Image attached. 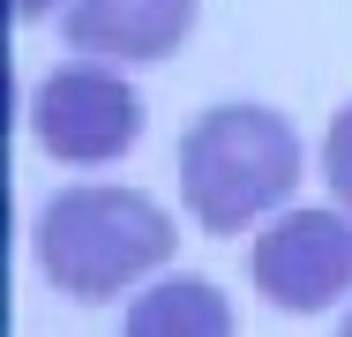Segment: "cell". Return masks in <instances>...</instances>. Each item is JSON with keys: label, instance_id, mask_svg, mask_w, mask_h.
<instances>
[{"label": "cell", "instance_id": "cell-1", "mask_svg": "<svg viewBox=\"0 0 352 337\" xmlns=\"http://www.w3.org/2000/svg\"><path fill=\"white\" fill-rule=\"evenodd\" d=\"M300 188V135L270 105H210L180 135V202L203 232H248Z\"/></svg>", "mask_w": 352, "mask_h": 337}, {"label": "cell", "instance_id": "cell-2", "mask_svg": "<svg viewBox=\"0 0 352 337\" xmlns=\"http://www.w3.org/2000/svg\"><path fill=\"white\" fill-rule=\"evenodd\" d=\"M180 232L142 188H60L38 210V270L68 300H113L142 270L173 263Z\"/></svg>", "mask_w": 352, "mask_h": 337}, {"label": "cell", "instance_id": "cell-3", "mask_svg": "<svg viewBox=\"0 0 352 337\" xmlns=\"http://www.w3.org/2000/svg\"><path fill=\"white\" fill-rule=\"evenodd\" d=\"M30 135L45 157L60 165H105V157H128L142 135V98L135 83L120 75V61H60L38 75L30 90Z\"/></svg>", "mask_w": 352, "mask_h": 337}, {"label": "cell", "instance_id": "cell-4", "mask_svg": "<svg viewBox=\"0 0 352 337\" xmlns=\"http://www.w3.org/2000/svg\"><path fill=\"white\" fill-rule=\"evenodd\" d=\"M255 292L285 315H322L352 292V210H285L255 240Z\"/></svg>", "mask_w": 352, "mask_h": 337}, {"label": "cell", "instance_id": "cell-5", "mask_svg": "<svg viewBox=\"0 0 352 337\" xmlns=\"http://www.w3.org/2000/svg\"><path fill=\"white\" fill-rule=\"evenodd\" d=\"M195 30V0H68V38L75 53L98 61H173Z\"/></svg>", "mask_w": 352, "mask_h": 337}, {"label": "cell", "instance_id": "cell-6", "mask_svg": "<svg viewBox=\"0 0 352 337\" xmlns=\"http://www.w3.org/2000/svg\"><path fill=\"white\" fill-rule=\"evenodd\" d=\"M128 337H232V307L203 277H165L128 307Z\"/></svg>", "mask_w": 352, "mask_h": 337}, {"label": "cell", "instance_id": "cell-7", "mask_svg": "<svg viewBox=\"0 0 352 337\" xmlns=\"http://www.w3.org/2000/svg\"><path fill=\"white\" fill-rule=\"evenodd\" d=\"M322 173H330V195L352 210V105L330 120V135H322Z\"/></svg>", "mask_w": 352, "mask_h": 337}, {"label": "cell", "instance_id": "cell-8", "mask_svg": "<svg viewBox=\"0 0 352 337\" xmlns=\"http://www.w3.org/2000/svg\"><path fill=\"white\" fill-rule=\"evenodd\" d=\"M45 8H60V0H8V15H15V23H38Z\"/></svg>", "mask_w": 352, "mask_h": 337}, {"label": "cell", "instance_id": "cell-9", "mask_svg": "<svg viewBox=\"0 0 352 337\" xmlns=\"http://www.w3.org/2000/svg\"><path fill=\"white\" fill-rule=\"evenodd\" d=\"M345 337H352V315H345Z\"/></svg>", "mask_w": 352, "mask_h": 337}]
</instances>
